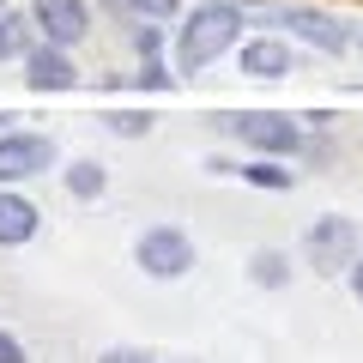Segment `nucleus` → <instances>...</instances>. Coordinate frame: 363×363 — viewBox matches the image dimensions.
<instances>
[{"instance_id":"12","label":"nucleus","mask_w":363,"mask_h":363,"mask_svg":"<svg viewBox=\"0 0 363 363\" xmlns=\"http://www.w3.org/2000/svg\"><path fill=\"white\" fill-rule=\"evenodd\" d=\"M30 49H37V25H30V13L0 0V67H6V61H25Z\"/></svg>"},{"instance_id":"14","label":"nucleus","mask_w":363,"mask_h":363,"mask_svg":"<svg viewBox=\"0 0 363 363\" xmlns=\"http://www.w3.org/2000/svg\"><path fill=\"white\" fill-rule=\"evenodd\" d=\"M61 188L73 200H104V188H109V169L97 164V157H73V164L61 169Z\"/></svg>"},{"instance_id":"13","label":"nucleus","mask_w":363,"mask_h":363,"mask_svg":"<svg viewBox=\"0 0 363 363\" xmlns=\"http://www.w3.org/2000/svg\"><path fill=\"white\" fill-rule=\"evenodd\" d=\"M128 91H140V97H169V91H182V73H176V61H164V55H145V61L128 73Z\"/></svg>"},{"instance_id":"15","label":"nucleus","mask_w":363,"mask_h":363,"mask_svg":"<svg viewBox=\"0 0 363 363\" xmlns=\"http://www.w3.org/2000/svg\"><path fill=\"white\" fill-rule=\"evenodd\" d=\"M248 279H255L260 291H285L291 285V255L285 248H255V255H248Z\"/></svg>"},{"instance_id":"4","label":"nucleus","mask_w":363,"mask_h":363,"mask_svg":"<svg viewBox=\"0 0 363 363\" xmlns=\"http://www.w3.org/2000/svg\"><path fill=\"white\" fill-rule=\"evenodd\" d=\"M200 260L194 236L182 230V224H145L140 236H133V267L145 272V279H157V285H176V279H188Z\"/></svg>"},{"instance_id":"6","label":"nucleus","mask_w":363,"mask_h":363,"mask_svg":"<svg viewBox=\"0 0 363 363\" xmlns=\"http://www.w3.org/2000/svg\"><path fill=\"white\" fill-rule=\"evenodd\" d=\"M55 164H61L55 133H25V128H6V133H0V188H25V182L49 176Z\"/></svg>"},{"instance_id":"21","label":"nucleus","mask_w":363,"mask_h":363,"mask_svg":"<svg viewBox=\"0 0 363 363\" xmlns=\"http://www.w3.org/2000/svg\"><path fill=\"white\" fill-rule=\"evenodd\" d=\"M236 164H242V157H206V169H212V176H236Z\"/></svg>"},{"instance_id":"7","label":"nucleus","mask_w":363,"mask_h":363,"mask_svg":"<svg viewBox=\"0 0 363 363\" xmlns=\"http://www.w3.org/2000/svg\"><path fill=\"white\" fill-rule=\"evenodd\" d=\"M236 73L242 79H260V85H279V79H291L303 67V49L291 37H279V30H255V37L236 43Z\"/></svg>"},{"instance_id":"5","label":"nucleus","mask_w":363,"mask_h":363,"mask_svg":"<svg viewBox=\"0 0 363 363\" xmlns=\"http://www.w3.org/2000/svg\"><path fill=\"white\" fill-rule=\"evenodd\" d=\"M357 255H363V236H357V218H345V212H321V218L303 230V260H309L321 279L351 272Z\"/></svg>"},{"instance_id":"16","label":"nucleus","mask_w":363,"mask_h":363,"mask_svg":"<svg viewBox=\"0 0 363 363\" xmlns=\"http://www.w3.org/2000/svg\"><path fill=\"white\" fill-rule=\"evenodd\" d=\"M104 128H109V133H121V140H145V133L157 128V116H152V109H109Z\"/></svg>"},{"instance_id":"22","label":"nucleus","mask_w":363,"mask_h":363,"mask_svg":"<svg viewBox=\"0 0 363 363\" xmlns=\"http://www.w3.org/2000/svg\"><path fill=\"white\" fill-rule=\"evenodd\" d=\"M345 279H351V297H357V303H363V255H357V260H351V272H345Z\"/></svg>"},{"instance_id":"8","label":"nucleus","mask_w":363,"mask_h":363,"mask_svg":"<svg viewBox=\"0 0 363 363\" xmlns=\"http://www.w3.org/2000/svg\"><path fill=\"white\" fill-rule=\"evenodd\" d=\"M25 13L37 25V43H55V49H79L97 30L91 0H25Z\"/></svg>"},{"instance_id":"17","label":"nucleus","mask_w":363,"mask_h":363,"mask_svg":"<svg viewBox=\"0 0 363 363\" xmlns=\"http://www.w3.org/2000/svg\"><path fill=\"white\" fill-rule=\"evenodd\" d=\"M128 13L140 18V25H176L188 6H182V0H128Z\"/></svg>"},{"instance_id":"18","label":"nucleus","mask_w":363,"mask_h":363,"mask_svg":"<svg viewBox=\"0 0 363 363\" xmlns=\"http://www.w3.org/2000/svg\"><path fill=\"white\" fill-rule=\"evenodd\" d=\"M128 43H133V55H140V61H145V55H164V49H169V25H133Z\"/></svg>"},{"instance_id":"2","label":"nucleus","mask_w":363,"mask_h":363,"mask_svg":"<svg viewBox=\"0 0 363 363\" xmlns=\"http://www.w3.org/2000/svg\"><path fill=\"white\" fill-rule=\"evenodd\" d=\"M242 13H248V25L279 30V37H291L297 49L327 55V61H345V55L357 49V37H363V30H351L339 13L315 6V0H242Z\"/></svg>"},{"instance_id":"23","label":"nucleus","mask_w":363,"mask_h":363,"mask_svg":"<svg viewBox=\"0 0 363 363\" xmlns=\"http://www.w3.org/2000/svg\"><path fill=\"white\" fill-rule=\"evenodd\" d=\"M357 49H363V37H357Z\"/></svg>"},{"instance_id":"9","label":"nucleus","mask_w":363,"mask_h":363,"mask_svg":"<svg viewBox=\"0 0 363 363\" xmlns=\"http://www.w3.org/2000/svg\"><path fill=\"white\" fill-rule=\"evenodd\" d=\"M25 91L30 97H67V91H79L85 85V73H79V61H73V49H55V43H37V49L25 55Z\"/></svg>"},{"instance_id":"11","label":"nucleus","mask_w":363,"mask_h":363,"mask_svg":"<svg viewBox=\"0 0 363 363\" xmlns=\"http://www.w3.org/2000/svg\"><path fill=\"white\" fill-rule=\"evenodd\" d=\"M236 176H242V188H260V194H291V188H297L291 157H242Z\"/></svg>"},{"instance_id":"20","label":"nucleus","mask_w":363,"mask_h":363,"mask_svg":"<svg viewBox=\"0 0 363 363\" xmlns=\"http://www.w3.org/2000/svg\"><path fill=\"white\" fill-rule=\"evenodd\" d=\"M97 363H157V357H145V351H133V345H116V351H104Z\"/></svg>"},{"instance_id":"10","label":"nucleus","mask_w":363,"mask_h":363,"mask_svg":"<svg viewBox=\"0 0 363 363\" xmlns=\"http://www.w3.org/2000/svg\"><path fill=\"white\" fill-rule=\"evenodd\" d=\"M43 230V206L25 188H0V248H25Z\"/></svg>"},{"instance_id":"3","label":"nucleus","mask_w":363,"mask_h":363,"mask_svg":"<svg viewBox=\"0 0 363 363\" xmlns=\"http://www.w3.org/2000/svg\"><path fill=\"white\" fill-rule=\"evenodd\" d=\"M212 128L248 145V157H303L309 145V121L291 109H230V116H212Z\"/></svg>"},{"instance_id":"19","label":"nucleus","mask_w":363,"mask_h":363,"mask_svg":"<svg viewBox=\"0 0 363 363\" xmlns=\"http://www.w3.org/2000/svg\"><path fill=\"white\" fill-rule=\"evenodd\" d=\"M0 363H30L25 339H18V333H6V327H0Z\"/></svg>"},{"instance_id":"1","label":"nucleus","mask_w":363,"mask_h":363,"mask_svg":"<svg viewBox=\"0 0 363 363\" xmlns=\"http://www.w3.org/2000/svg\"><path fill=\"white\" fill-rule=\"evenodd\" d=\"M242 25H248L242 0H194V6L169 25V61H176V73L194 79V73H206L212 61L236 55Z\"/></svg>"}]
</instances>
